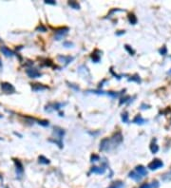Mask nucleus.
Listing matches in <instances>:
<instances>
[{"instance_id": "obj_1", "label": "nucleus", "mask_w": 171, "mask_h": 188, "mask_svg": "<svg viewBox=\"0 0 171 188\" xmlns=\"http://www.w3.org/2000/svg\"><path fill=\"white\" fill-rule=\"evenodd\" d=\"M100 150L101 151H109L111 150L110 146V140L108 138L103 139L100 143Z\"/></svg>"}, {"instance_id": "obj_2", "label": "nucleus", "mask_w": 171, "mask_h": 188, "mask_svg": "<svg viewBox=\"0 0 171 188\" xmlns=\"http://www.w3.org/2000/svg\"><path fill=\"white\" fill-rule=\"evenodd\" d=\"M1 89L5 93H14V92H15V88H14V86L10 83H7V82L1 83Z\"/></svg>"}, {"instance_id": "obj_3", "label": "nucleus", "mask_w": 171, "mask_h": 188, "mask_svg": "<svg viewBox=\"0 0 171 188\" xmlns=\"http://www.w3.org/2000/svg\"><path fill=\"white\" fill-rule=\"evenodd\" d=\"M163 166H164V162L159 159H155L154 161H152L148 165V168L150 170H157L159 168H162Z\"/></svg>"}, {"instance_id": "obj_4", "label": "nucleus", "mask_w": 171, "mask_h": 188, "mask_svg": "<svg viewBox=\"0 0 171 188\" xmlns=\"http://www.w3.org/2000/svg\"><path fill=\"white\" fill-rule=\"evenodd\" d=\"M67 32H69V28H61V29H59V30H57L55 31L54 39L55 40H61Z\"/></svg>"}, {"instance_id": "obj_5", "label": "nucleus", "mask_w": 171, "mask_h": 188, "mask_svg": "<svg viewBox=\"0 0 171 188\" xmlns=\"http://www.w3.org/2000/svg\"><path fill=\"white\" fill-rule=\"evenodd\" d=\"M14 163H15V170H16V174L18 177H22V175L24 173V167H23V165H22V162H21L19 160H16V159H14Z\"/></svg>"}, {"instance_id": "obj_6", "label": "nucleus", "mask_w": 171, "mask_h": 188, "mask_svg": "<svg viewBox=\"0 0 171 188\" xmlns=\"http://www.w3.org/2000/svg\"><path fill=\"white\" fill-rule=\"evenodd\" d=\"M26 72L30 78H39L42 76V73H40L36 68H28Z\"/></svg>"}, {"instance_id": "obj_7", "label": "nucleus", "mask_w": 171, "mask_h": 188, "mask_svg": "<svg viewBox=\"0 0 171 188\" xmlns=\"http://www.w3.org/2000/svg\"><path fill=\"white\" fill-rule=\"evenodd\" d=\"M53 134L57 137L55 140L62 142V138H63V136H64V134H65V131H64V129H62V128L57 127V126H56V127H54Z\"/></svg>"}, {"instance_id": "obj_8", "label": "nucleus", "mask_w": 171, "mask_h": 188, "mask_svg": "<svg viewBox=\"0 0 171 188\" xmlns=\"http://www.w3.org/2000/svg\"><path fill=\"white\" fill-rule=\"evenodd\" d=\"M135 171L137 172L138 174L141 175L143 178L147 175V170H146V168L144 167V166H143V165H137V166L135 167Z\"/></svg>"}, {"instance_id": "obj_9", "label": "nucleus", "mask_w": 171, "mask_h": 188, "mask_svg": "<svg viewBox=\"0 0 171 188\" xmlns=\"http://www.w3.org/2000/svg\"><path fill=\"white\" fill-rule=\"evenodd\" d=\"M31 89L33 91H36V92H39V91H43L46 90V89H49V87L44 86V85L41 84H33L31 86Z\"/></svg>"}, {"instance_id": "obj_10", "label": "nucleus", "mask_w": 171, "mask_h": 188, "mask_svg": "<svg viewBox=\"0 0 171 188\" xmlns=\"http://www.w3.org/2000/svg\"><path fill=\"white\" fill-rule=\"evenodd\" d=\"M128 177H129L130 179H132V180H134L135 181H138V182H139V181H141L142 179H143V177H142L141 175L138 174V173L135 171V170H134V171L129 172V174H128Z\"/></svg>"}, {"instance_id": "obj_11", "label": "nucleus", "mask_w": 171, "mask_h": 188, "mask_svg": "<svg viewBox=\"0 0 171 188\" xmlns=\"http://www.w3.org/2000/svg\"><path fill=\"white\" fill-rule=\"evenodd\" d=\"M90 172L93 174H98V175H103L106 172V168L105 167H98V166H93L91 167Z\"/></svg>"}, {"instance_id": "obj_12", "label": "nucleus", "mask_w": 171, "mask_h": 188, "mask_svg": "<svg viewBox=\"0 0 171 188\" xmlns=\"http://www.w3.org/2000/svg\"><path fill=\"white\" fill-rule=\"evenodd\" d=\"M57 59L60 61V62H62V63H65V65H67L70 64L74 58L71 57V56H62V55H59L57 57Z\"/></svg>"}, {"instance_id": "obj_13", "label": "nucleus", "mask_w": 171, "mask_h": 188, "mask_svg": "<svg viewBox=\"0 0 171 188\" xmlns=\"http://www.w3.org/2000/svg\"><path fill=\"white\" fill-rule=\"evenodd\" d=\"M146 122H147V120H144V119L142 117L141 115H137V116H136V117L133 119L132 123L137 124H145Z\"/></svg>"}, {"instance_id": "obj_14", "label": "nucleus", "mask_w": 171, "mask_h": 188, "mask_svg": "<svg viewBox=\"0 0 171 188\" xmlns=\"http://www.w3.org/2000/svg\"><path fill=\"white\" fill-rule=\"evenodd\" d=\"M124 182L121 181H113L107 188H124Z\"/></svg>"}, {"instance_id": "obj_15", "label": "nucleus", "mask_w": 171, "mask_h": 188, "mask_svg": "<svg viewBox=\"0 0 171 188\" xmlns=\"http://www.w3.org/2000/svg\"><path fill=\"white\" fill-rule=\"evenodd\" d=\"M1 51H2V53H3L5 56H7V57H13V56H14V52L10 51V49H8L7 47L1 48Z\"/></svg>"}, {"instance_id": "obj_16", "label": "nucleus", "mask_w": 171, "mask_h": 188, "mask_svg": "<svg viewBox=\"0 0 171 188\" xmlns=\"http://www.w3.org/2000/svg\"><path fill=\"white\" fill-rule=\"evenodd\" d=\"M150 150L153 154H155V153H157L159 151V146L156 145V140H154V141L152 142V144L150 145Z\"/></svg>"}, {"instance_id": "obj_17", "label": "nucleus", "mask_w": 171, "mask_h": 188, "mask_svg": "<svg viewBox=\"0 0 171 188\" xmlns=\"http://www.w3.org/2000/svg\"><path fill=\"white\" fill-rule=\"evenodd\" d=\"M128 21L131 25H135V24H137V17L135 16L133 14H128Z\"/></svg>"}, {"instance_id": "obj_18", "label": "nucleus", "mask_w": 171, "mask_h": 188, "mask_svg": "<svg viewBox=\"0 0 171 188\" xmlns=\"http://www.w3.org/2000/svg\"><path fill=\"white\" fill-rule=\"evenodd\" d=\"M38 160H39V162H40V163H42V165H50V160H49V159H47L46 157H44V156H39Z\"/></svg>"}, {"instance_id": "obj_19", "label": "nucleus", "mask_w": 171, "mask_h": 188, "mask_svg": "<svg viewBox=\"0 0 171 188\" xmlns=\"http://www.w3.org/2000/svg\"><path fill=\"white\" fill-rule=\"evenodd\" d=\"M128 81H129V82H136L138 84H140V83H141V78H140L139 75L135 74L134 76H132L131 78H128Z\"/></svg>"}, {"instance_id": "obj_20", "label": "nucleus", "mask_w": 171, "mask_h": 188, "mask_svg": "<svg viewBox=\"0 0 171 188\" xmlns=\"http://www.w3.org/2000/svg\"><path fill=\"white\" fill-rule=\"evenodd\" d=\"M91 59H92V61H93L94 63H99L101 59V55L100 54H96L94 52V53L91 54Z\"/></svg>"}, {"instance_id": "obj_21", "label": "nucleus", "mask_w": 171, "mask_h": 188, "mask_svg": "<svg viewBox=\"0 0 171 188\" xmlns=\"http://www.w3.org/2000/svg\"><path fill=\"white\" fill-rule=\"evenodd\" d=\"M69 6H71L74 10H79L80 9V5L76 2V1H70L69 2Z\"/></svg>"}, {"instance_id": "obj_22", "label": "nucleus", "mask_w": 171, "mask_h": 188, "mask_svg": "<svg viewBox=\"0 0 171 188\" xmlns=\"http://www.w3.org/2000/svg\"><path fill=\"white\" fill-rule=\"evenodd\" d=\"M124 49H126V51H128L130 55H134L135 54V51L130 47V46H128V45H124Z\"/></svg>"}, {"instance_id": "obj_23", "label": "nucleus", "mask_w": 171, "mask_h": 188, "mask_svg": "<svg viewBox=\"0 0 171 188\" xmlns=\"http://www.w3.org/2000/svg\"><path fill=\"white\" fill-rule=\"evenodd\" d=\"M100 161V157L96 154H93L91 155V158H90V161L91 162H95V161Z\"/></svg>"}, {"instance_id": "obj_24", "label": "nucleus", "mask_w": 171, "mask_h": 188, "mask_svg": "<svg viewBox=\"0 0 171 188\" xmlns=\"http://www.w3.org/2000/svg\"><path fill=\"white\" fill-rule=\"evenodd\" d=\"M122 121L124 122V123H128V112H124V113L122 114Z\"/></svg>"}, {"instance_id": "obj_25", "label": "nucleus", "mask_w": 171, "mask_h": 188, "mask_svg": "<svg viewBox=\"0 0 171 188\" xmlns=\"http://www.w3.org/2000/svg\"><path fill=\"white\" fill-rule=\"evenodd\" d=\"M61 108H62V104H58V103H56V104H52V110H59Z\"/></svg>"}, {"instance_id": "obj_26", "label": "nucleus", "mask_w": 171, "mask_h": 188, "mask_svg": "<svg viewBox=\"0 0 171 188\" xmlns=\"http://www.w3.org/2000/svg\"><path fill=\"white\" fill-rule=\"evenodd\" d=\"M42 31V32H45V31H47V29H46V27H44L42 24H40V26H38V27L36 28V31Z\"/></svg>"}, {"instance_id": "obj_27", "label": "nucleus", "mask_w": 171, "mask_h": 188, "mask_svg": "<svg viewBox=\"0 0 171 188\" xmlns=\"http://www.w3.org/2000/svg\"><path fill=\"white\" fill-rule=\"evenodd\" d=\"M38 124L43 125V126H49V121H46V120H41V121H38Z\"/></svg>"}, {"instance_id": "obj_28", "label": "nucleus", "mask_w": 171, "mask_h": 188, "mask_svg": "<svg viewBox=\"0 0 171 188\" xmlns=\"http://www.w3.org/2000/svg\"><path fill=\"white\" fill-rule=\"evenodd\" d=\"M129 99H130V97H129V96H127V97H124V98H122L121 100H120V105H121V104H124V103H127V102L128 101V100H129Z\"/></svg>"}, {"instance_id": "obj_29", "label": "nucleus", "mask_w": 171, "mask_h": 188, "mask_svg": "<svg viewBox=\"0 0 171 188\" xmlns=\"http://www.w3.org/2000/svg\"><path fill=\"white\" fill-rule=\"evenodd\" d=\"M160 53L162 54V55H165V54L167 53V49H166V47H163L160 50Z\"/></svg>"}, {"instance_id": "obj_30", "label": "nucleus", "mask_w": 171, "mask_h": 188, "mask_svg": "<svg viewBox=\"0 0 171 188\" xmlns=\"http://www.w3.org/2000/svg\"><path fill=\"white\" fill-rule=\"evenodd\" d=\"M139 188H152V185L150 183H144V184H142Z\"/></svg>"}, {"instance_id": "obj_31", "label": "nucleus", "mask_w": 171, "mask_h": 188, "mask_svg": "<svg viewBox=\"0 0 171 188\" xmlns=\"http://www.w3.org/2000/svg\"><path fill=\"white\" fill-rule=\"evenodd\" d=\"M151 185H152V188H158L160 184H159V182H158L157 181H154L153 182H152V184Z\"/></svg>"}, {"instance_id": "obj_32", "label": "nucleus", "mask_w": 171, "mask_h": 188, "mask_svg": "<svg viewBox=\"0 0 171 188\" xmlns=\"http://www.w3.org/2000/svg\"><path fill=\"white\" fill-rule=\"evenodd\" d=\"M45 4H50V5H56V2H55V1H52V0H47V1H45Z\"/></svg>"}, {"instance_id": "obj_33", "label": "nucleus", "mask_w": 171, "mask_h": 188, "mask_svg": "<svg viewBox=\"0 0 171 188\" xmlns=\"http://www.w3.org/2000/svg\"><path fill=\"white\" fill-rule=\"evenodd\" d=\"M69 86H70V87H71L72 88H74V89H76V90H79V87H75L73 84H69Z\"/></svg>"}, {"instance_id": "obj_34", "label": "nucleus", "mask_w": 171, "mask_h": 188, "mask_svg": "<svg viewBox=\"0 0 171 188\" xmlns=\"http://www.w3.org/2000/svg\"><path fill=\"white\" fill-rule=\"evenodd\" d=\"M124 33V30H120V32H116V35H122Z\"/></svg>"}, {"instance_id": "obj_35", "label": "nucleus", "mask_w": 171, "mask_h": 188, "mask_svg": "<svg viewBox=\"0 0 171 188\" xmlns=\"http://www.w3.org/2000/svg\"><path fill=\"white\" fill-rule=\"evenodd\" d=\"M64 46H66V47H67V46H70V47H71V46H72V44L70 43V42H66V43H64Z\"/></svg>"}, {"instance_id": "obj_36", "label": "nucleus", "mask_w": 171, "mask_h": 188, "mask_svg": "<svg viewBox=\"0 0 171 188\" xmlns=\"http://www.w3.org/2000/svg\"><path fill=\"white\" fill-rule=\"evenodd\" d=\"M168 73H169V74H171V70H169V71H168Z\"/></svg>"}]
</instances>
